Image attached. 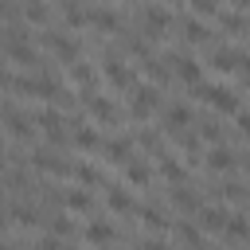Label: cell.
<instances>
[{
    "mask_svg": "<svg viewBox=\"0 0 250 250\" xmlns=\"http://www.w3.org/2000/svg\"><path fill=\"white\" fill-rule=\"evenodd\" d=\"M43 215H39V207H23V203H12L8 207V223H16V227H35Z\"/></svg>",
    "mask_w": 250,
    "mask_h": 250,
    "instance_id": "30",
    "label": "cell"
},
{
    "mask_svg": "<svg viewBox=\"0 0 250 250\" xmlns=\"http://www.w3.org/2000/svg\"><path fill=\"white\" fill-rule=\"evenodd\" d=\"M102 74H105V82H109L113 90H121V94H129V90L137 86V70H129V66L121 62L117 51H105V59H102Z\"/></svg>",
    "mask_w": 250,
    "mask_h": 250,
    "instance_id": "3",
    "label": "cell"
},
{
    "mask_svg": "<svg viewBox=\"0 0 250 250\" xmlns=\"http://www.w3.org/2000/svg\"><path fill=\"white\" fill-rule=\"evenodd\" d=\"M82 242H94V246H105V242H117V230L109 223H90L82 230Z\"/></svg>",
    "mask_w": 250,
    "mask_h": 250,
    "instance_id": "27",
    "label": "cell"
},
{
    "mask_svg": "<svg viewBox=\"0 0 250 250\" xmlns=\"http://www.w3.org/2000/svg\"><path fill=\"white\" fill-rule=\"evenodd\" d=\"M78 102L86 105V113H90L98 125H113V121H117V105H113L109 98L94 94V86H82V90H78Z\"/></svg>",
    "mask_w": 250,
    "mask_h": 250,
    "instance_id": "4",
    "label": "cell"
},
{
    "mask_svg": "<svg viewBox=\"0 0 250 250\" xmlns=\"http://www.w3.org/2000/svg\"><path fill=\"white\" fill-rule=\"evenodd\" d=\"M246 195H250V188H242V184H223V199H230V203H246Z\"/></svg>",
    "mask_w": 250,
    "mask_h": 250,
    "instance_id": "37",
    "label": "cell"
},
{
    "mask_svg": "<svg viewBox=\"0 0 250 250\" xmlns=\"http://www.w3.org/2000/svg\"><path fill=\"white\" fill-rule=\"evenodd\" d=\"M39 43H43V47H47V51H51V55L62 62V66H70L74 59H82V55H78V43H74L70 35H59V31H43V35H39Z\"/></svg>",
    "mask_w": 250,
    "mask_h": 250,
    "instance_id": "7",
    "label": "cell"
},
{
    "mask_svg": "<svg viewBox=\"0 0 250 250\" xmlns=\"http://www.w3.org/2000/svg\"><path fill=\"white\" fill-rule=\"evenodd\" d=\"M246 207H250V195H246Z\"/></svg>",
    "mask_w": 250,
    "mask_h": 250,
    "instance_id": "42",
    "label": "cell"
},
{
    "mask_svg": "<svg viewBox=\"0 0 250 250\" xmlns=\"http://www.w3.org/2000/svg\"><path fill=\"white\" fill-rule=\"evenodd\" d=\"M90 12H94V8H82L78 0H62V20H66V27H70V31L90 27Z\"/></svg>",
    "mask_w": 250,
    "mask_h": 250,
    "instance_id": "20",
    "label": "cell"
},
{
    "mask_svg": "<svg viewBox=\"0 0 250 250\" xmlns=\"http://www.w3.org/2000/svg\"><path fill=\"white\" fill-rule=\"evenodd\" d=\"M203 164H207L211 172H230L238 160H234V152H230V148H223V141H219V145H215V148L203 156Z\"/></svg>",
    "mask_w": 250,
    "mask_h": 250,
    "instance_id": "22",
    "label": "cell"
},
{
    "mask_svg": "<svg viewBox=\"0 0 250 250\" xmlns=\"http://www.w3.org/2000/svg\"><path fill=\"white\" fill-rule=\"evenodd\" d=\"M35 125L43 129V137H47L51 145H66V133L74 129V121H66L55 105H51V109H39V113H35Z\"/></svg>",
    "mask_w": 250,
    "mask_h": 250,
    "instance_id": "5",
    "label": "cell"
},
{
    "mask_svg": "<svg viewBox=\"0 0 250 250\" xmlns=\"http://www.w3.org/2000/svg\"><path fill=\"white\" fill-rule=\"evenodd\" d=\"M168 4H184V0H168Z\"/></svg>",
    "mask_w": 250,
    "mask_h": 250,
    "instance_id": "41",
    "label": "cell"
},
{
    "mask_svg": "<svg viewBox=\"0 0 250 250\" xmlns=\"http://www.w3.org/2000/svg\"><path fill=\"white\" fill-rule=\"evenodd\" d=\"M191 94H195L203 105L219 109V113H230V117H238V113H242V98H238L230 86H219V82H195V86H191Z\"/></svg>",
    "mask_w": 250,
    "mask_h": 250,
    "instance_id": "1",
    "label": "cell"
},
{
    "mask_svg": "<svg viewBox=\"0 0 250 250\" xmlns=\"http://www.w3.org/2000/svg\"><path fill=\"white\" fill-rule=\"evenodd\" d=\"M188 125H191V105L176 102V105H168V109H164V129H168V133H176V129H188Z\"/></svg>",
    "mask_w": 250,
    "mask_h": 250,
    "instance_id": "21",
    "label": "cell"
},
{
    "mask_svg": "<svg viewBox=\"0 0 250 250\" xmlns=\"http://www.w3.org/2000/svg\"><path fill=\"white\" fill-rule=\"evenodd\" d=\"M156 160H160V176H164L168 184H184V180H188V168H184L180 156H172V152H156Z\"/></svg>",
    "mask_w": 250,
    "mask_h": 250,
    "instance_id": "17",
    "label": "cell"
},
{
    "mask_svg": "<svg viewBox=\"0 0 250 250\" xmlns=\"http://www.w3.org/2000/svg\"><path fill=\"white\" fill-rule=\"evenodd\" d=\"M215 20H219V27H223L227 35H246V31H250V16L238 12V8H234V12H219Z\"/></svg>",
    "mask_w": 250,
    "mask_h": 250,
    "instance_id": "18",
    "label": "cell"
},
{
    "mask_svg": "<svg viewBox=\"0 0 250 250\" xmlns=\"http://www.w3.org/2000/svg\"><path fill=\"white\" fill-rule=\"evenodd\" d=\"M66 78H70L78 90H82V86H94V66H90V62H82V59H74V62L66 66Z\"/></svg>",
    "mask_w": 250,
    "mask_h": 250,
    "instance_id": "31",
    "label": "cell"
},
{
    "mask_svg": "<svg viewBox=\"0 0 250 250\" xmlns=\"http://www.w3.org/2000/svg\"><path fill=\"white\" fill-rule=\"evenodd\" d=\"M31 164L39 172H47V176H74V164L62 160V156H55V152H31Z\"/></svg>",
    "mask_w": 250,
    "mask_h": 250,
    "instance_id": "11",
    "label": "cell"
},
{
    "mask_svg": "<svg viewBox=\"0 0 250 250\" xmlns=\"http://www.w3.org/2000/svg\"><path fill=\"white\" fill-rule=\"evenodd\" d=\"M164 59H168V66H172V74H176L180 82L195 86V82L203 78V66H199V59H195L191 51H168Z\"/></svg>",
    "mask_w": 250,
    "mask_h": 250,
    "instance_id": "6",
    "label": "cell"
},
{
    "mask_svg": "<svg viewBox=\"0 0 250 250\" xmlns=\"http://www.w3.org/2000/svg\"><path fill=\"white\" fill-rule=\"evenodd\" d=\"M195 219H199V227H203V230H219V234H223V227H227L230 211H227L223 203H219V207H199V215H195Z\"/></svg>",
    "mask_w": 250,
    "mask_h": 250,
    "instance_id": "19",
    "label": "cell"
},
{
    "mask_svg": "<svg viewBox=\"0 0 250 250\" xmlns=\"http://www.w3.org/2000/svg\"><path fill=\"white\" fill-rule=\"evenodd\" d=\"M125 180H129L133 188H145V184L152 180V168H148V164H145L141 156H133V160L125 164Z\"/></svg>",
    "mask_w": 250,
    "mask_h": 250,
    "instance_id": "29",
    "label": "cell"
},
{
    "mask_svg": "<svg viewBox=\"0 0 250 250\" xmlns=\"http://www.w3.org/2000/svg\"><path fill=\"white\" fill-rule=\"evenodd\" d=\"M51 234H59V238H74V223H70L66 215H55V219H51Z\"/></svg>",
    "mask_w": 250,
    "mask_h": 250,
    "instance_id": "36",
    "label": "cell"
},
{
    "mask_svg": "<svg viewBox=\"0 0 250 250\" xmlns=\"http://www.w3.org/2000/svg\"><path fill=\"white\" fill-rule=\"evenodd\" d=\"M238 133H242V137H246V141H250V113H246V109H242V113H238Z\"/></svg>",
    "mask_w": 250,
    "mask_h": 250,
    "instance_id": "39",
    "label": "cell"
},
{
    "mask_svg": "<svg viewBox=\"0 0 250 250\" xmlns=\"http://www.w3.org/2000/svg\"><path fill=\"white\" fill-rule=\"evenodd\" d=\"M62 207H66V211H78V215H82V211H90V207H94V195L86 191V184H82V188H70V191L62 195Z\"/></svg>",
    "mask_w": 250,
    "mask_h": 250,
    "instance_id": "25",
    "label": "cell"
},
{
    "mask_svg": "<svg viewBox=\"0 0 250 250\" xmlns=\"http://www.w3.org/2000/svg\"><path fill=\"white\" fill-rule=\"evenodd\" d=\"M160 109V86L152 82V86H133L129 90V121H148L152 113Z\"/></svg>",
    "mask_w": 250,
    "mask_h": 250,
    "instance_id": "2",
    "label": "cell"
},
{
    "mask_svg": "<svg viewBox=\"0 0 250 250\" xmlns=\"http://www.w3.org/2000/svg\"><path fill=\"white\" fill-rule=\"evenodd\" d=\"M223 238L227 242H250V219L246 215H230L227 227H223Z\"/></svg>",
    "mask_w": 250,
    "mask_h": 250,
    "instance_id": "23",
    "label": "cell"
},
{
    "mask_svg": "<svg viewBox=\"0 0 250 250\" xmlns=\"http://www.w3.org/2000/svg\"><path fill=\"white\" fill-rule=\"evenodd\" d=\"M230 8H238V12H246V8H250V0H230Z\"/></svg>",
    "mask_w": 250,
    "mask_h": 250,
    "instance_id": "40",
    "label": "cell"
},
{
    "mask_svg": "<svg viewBox=\"0 0 250 250\" xmlns=\"http://www.w3.org/2000/svg\"><path fill=\"white\" fill-rule=\"evenodd\" d=\"M90 27H94V31H105V35H117V31H121V16H117L113 8H94V12H90Z\"/></svg>",
    "mask_w": 250,
    "mask_h": 250,
    "instance_id": "14",
    "label": "cell"
},
{
    "mask_svg": "<svg viewBox=\"0 0 250 250\" xmlns=\"http://www.w3.org/2000/svg\"><path fill=\"white\" fill-rule=\"evenodd\" d=\"M23 20H27V27L35 23V27H47V20H51V8L43 4V0H23Z\"/></svg>",
    "mask_w": 250,
    "mask_h": 250,
    "instance_id": "28",
    "label": "cell"
},
{
    "mask_svg": "<svg viewBox=\"0 0 250 250\" xmlns=\"http://www.w3.org/2000/svg\"><path fill=\"white\" fill-rule=\"evenodd\" d=\"M137 145H145V148H152V152H160V137H156L152 129H137Z\"/></svg>",
    "mask_w": 250,
    "mask_h": 250,
    "instance_id": "38",
    "label": "cell"
},
{
    "mask_svg": "<svg viewBox=\"0 0 250 250\" xmlns=\"http://www.w3.org/2000/svg\"><path fill=\"white\" fill-rule=\"evenodd\" d=\"M137 215L145 219V227H152V230H168V219H164L160 207H137Z\"/></svg>",
    "mask_w": 250,
    "mask_h": 250,
    "instance_id": "33",
    "label": "cell"
},
{
    "mask_svg": "<svg viewBox=\"0 0 250 250\" xmlns=\"http://www.w3.org/2000/svg\"><path fill=\"white\" fill-rule=\"evenodd\" d=\"M188 4H191V12L203 16V20H215V16H219V0H188Z\"/></svg>",
    "mask_w": 250,
    "mask_h": 250,
    "instance_id": "35",
    "label": "cell"
},
{
    "mask_svg": "<svg viewBox=\"0 0 250 250\" xmlns=\"http://www.w3.org/2000/svg\"><path fill=\"white\" fill-rule=\"evenodd\" d=\"M199 137H203V141H223L227 133H223V125H219L215 117H203V121H199Z\"/></svg>",
    "mask_w": 250,
    "mask_h": 250,
    "instance_id": "34",
    "label": "cell"
},
{
    "mask_svg": "<svg viewBox=\"0 0 250 250\" xmlns=\"http://www.w3.org/2000/svg\"><path fill=\"white\" fill-rule=\"evenodd\" d=\"M133 145H137V137H109V141H102V156L109 160V164H117V168H125L137 152H133Z\"/></svg>",
    "mask_w": 250,
    "mask_h": 250,
    "instance_id": "9",
    "label": "cell"
},
{
    "mask_svg": "<svg viewBox=\"0 0 250 250\" xmlns=\"http://www.w3.org/2000/svg\"><path fill=\"white\" fill-rule=\"evenodd\" d=\"M74 180L86 184V188H105L102 168H94V164H86V160H74Z\"/></svg>",
    "mask_w": 250,
    "mask_h": 250,
    "instance_id": "24",
    "label": "cell"
},
{
    "mask_svg": "<svg viewBox=\"0 0 250 250\" xmlns=\"http://www.w3.org/2000/svg\"><path fill=\"white\" fill-rule=\"evenodd\" d=\"M70 145H74L78 152H102V133H98L94 125H86V121H74V129H70Z\"/></svg>",
    "mask_w": 250,
    "mask_h": 250,
    "instance_id": "10",
    "label": "cell"
},
{
    "mask_svg": "<svg viewBox=\"0 0 250 250\" xmlns=\"http://www.w3.org/2000/svg\"><path fill=\"white\" fill-rule=\"evenodd\" d=\"M172 203H176L184 215H199V207H203V203H199V195H195L191 188H180V184L172 188Z\"/></svg>",
    "mask_w": 250,
    "mask_h": 250,
    "instance_id": "26",
    "label": "cell"
},
{
    "mask_svg": "<svg viewBox=\"0 0 250 250\" xmlns=\"http://www.w3.org/2000/svg\"><path fill=\"white\" fill-rule=\"evenodd\" d=\"M4 121H8V137H12V141H27V137H31V129H35V125H31L35 117H23L16 105H8V109H4Z\"/></svg>",
    "mask_w": 250,
    "mask_h": 250,
    "instance_id": "13",
    "label": "cell"
},
{
    "mask_svg": "<svg viewBox=\"0 0 250 250\" xmlns=\"http://www.w3.org/2000/svg\"><path fill=\"white\" fill-rule=\"evenodd\" d=\"M105 207H109L113 215H137L133 195H129L125 188H117V184H105Z\"/></svg>",
    "mask_w": 250,
    "mask_h": 250,
    "instance_id": "12",
    "label": "cell"
},
{
    "mask_svg": "<svg viewBox=\"0 0 250 250\" xmlns=\"http://www.w3.org/2000/svg\"><path fill=\"white\" fill-rule=\"evenodd\" d=\"M176 242H188V246H203V227H191V223H176L172 227Z\"/></svg>",
    "mask_w": 250,
    "mask_h": 250,
    "instance_id": "32",
    "label": "cell"
},
{
    "mask_svg": "<svg viewBox=\"0 0 250 250\" xmlns=\"http://www.w3.org/2000/svg\"><path fill=\"white\" fill-rule=\"evenodd\" d=\"M141 31H145L148 39H164V35L172 31V16H168L164 8H156V4H148V8L141 12Z\"/></svg>",
    "mask_w": 250,
    "mask_h": 250,
    "instance_id": "8",
    "label": "cell"
},
{
    "mask_svg": "<svg viewBox=\"0 0 250 250\" xmlns=\"http://www.w3.org/2000/svg\"><path fill=\"white\" fill-rule=\"evenodd\" d=\"M180 35H184L188 43H215V35L207 31V23H203V16H188V20L180 23Z\"/></svg>",
    "mask_w": 250,
    "mask_h": 250,
    "instance_id": "15",
    "label": "cell"
},
{
    "mask_svg": "<svg viewBox=\"0 0 250 250\" xmlns=\"http://www.w3.org/2000/svg\"><path fill=\"white\" fill-rule=\"evenodd\" d=\"M207 62H211V70H219V74H230V70H238V62H242V51H230V47H215Z\"/></svg>",
    "mask_w": 250,
    "mask_h": 250,
    "instance_id": "16",
    "label": "cell"
}]
</instances>
